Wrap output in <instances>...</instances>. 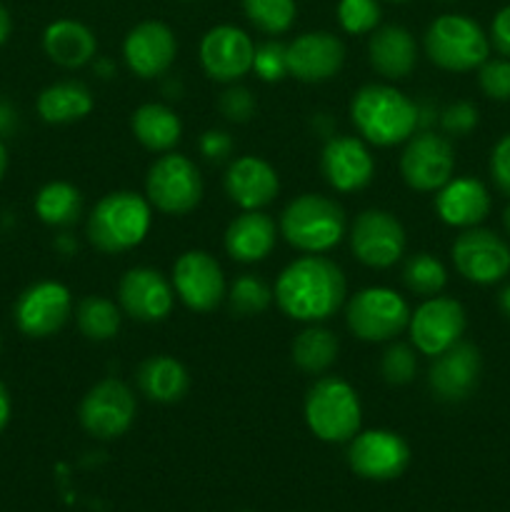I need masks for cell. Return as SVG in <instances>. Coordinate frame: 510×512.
<instances>
[{
  "label": "cell",
  "mask_w": 510,
  "mask_h": 512,
  "mask_svg": "<svg viewBox=\"0 0 510 512\" xmlns=\"http://www.w3.org/2000/svg\"><path fill=\"white\" fill-rule=\"evenodd\" d=\"M275 300L288 318L320 323L338 313L345 300V275L323 255L293 260L275 283Z\"/></svg>",
  "instance_id": "obj_1"
},
{
  "label": "cell",
  "mask_w": 510,
  "mask_h": 512,
  "mask_svg": "<svg viewBox=\"0 0 510 512\" xmlns=\"http://www.w3.org/2000/svg\"><path fill=\"white\" fill-rule=\"evenodd\" d=\"M350 118L368 143L390 148L405 143L420 123V110L408 95L390 85L370 83L353 95Z\"/></svg>",
  "instance_id": "obj_2"
},
{
  "label": "cell",
  "mask_w": 510,
  "mask_h": 512,
  "mask_svg": "<svg viewBox=\"0 0 510 512\" xmlns=\"http://www.w3.org/2000/svg\"><path fill=\"white\" fill-rule=\"evenodd\" d=\"M150 203L138 193H108L88 218V240L103 253H125L145 240L150 230Z\"/></svg>",
  "instance_id": "obj_3"
},
{
  "label": "cell",
  "mask_w": 510,
  "mask_h": 512,
  "mask_svg": "<svg viewBox=\"0 0 510 512\" xmlns=\"http://www.w3.org/2000/svg\"><path fill=\"white\" fill-rule=\"evenodd\" d=\"M280 233L293 248L308 255L333 250L345 235V213L335 200L305 193L290 200L280 215Z\"/></svg>",
  "instance_id": "obj_4"
},
{
  "label": "cell",
  "mask_w": 510,
  "mask_h": 512,
  "mask_svg": "<svg viewBox=\"0 0 510 512\" xmlns=\"http://www.w3.org/2000/svg\"><path fill=\"white\" fill-rule=\"evenodd\" d=\"M305 420L315 438L325 443H345L360 430V398L348 380L338 375L315 380L305 395Z\"/></svg>",
  "instance_id": "obj_5"
},
{
  "label": "cell",
  "mask_w": 510,
  "mask_h": 512,
  "mask_svg": "<svg viewBox=\"0 0 510 512\" xmlns=\"http://www.w3.org/2000/svg\"><path fill=\"white\" fill-rule=\"evenodd\" d=\"M488 38L475 20L465 15H440L425 33V53L443 70L465 73L488 60Z\"/></svg>",
  "instance_id": "obj_6"
},
{
  "label": "cell",
  "mask_w": 510,
  "mask_h": 512,
  "mask_svg": "<svg viewBox=\"0 0 510 512\" xmlns=\"http://www.w3.org/2000/svg\"><path fill=\"white\" fill-rule=\"evenodd\" d=\"M345 320L355 338L365 343H385L408 328L410 308L395 290L365 288L350 298Z\"/></svg>",
  "instance_id": "obj_7"
},
{
  "label": "cell",
  "mask_w": 510,
  "mask_h": 512,
  "mask_svg": "<svg viewBox=\"0 0 510 512\" xmlns=\"http://www.w3.org/2000/svg\"><path fill=\"white\" fill-rule=\"evenodd\" d=\"M145 190H148V203L155 205L160 213L185 215L203 198V178L190 158L165 153L150 165Z\"/></svg>",
  "instance_id": "obj_8"
},
{
  "label": "cell",
  "mask_w": 510,
  "mask_h": 512,
  "mask_svg": "<svg viewBox=\"0 0 510 512\" xmlns=\"http://www.w3.org/2000/svg\"><path fill=\"white\" fill-rule=\"evenodd\" d=\"M135 395L120 380L108 378L88 390L80 403V423L93 438H120L135 420Z\"/></svg>",
  "instance_id": "obj_9"
},
{
  "label": "cell",
  "mask_w": 510,
  "mask_h": 512,
  "mask_svg": "<svg viewBox=\"0 0 510 512\" xmlns=\"http://www.w3.org/2000/svg\"><path fill=\"white\" fill-rule=\"evenodd\" d=\"M350 248L370 268H390L403 258L405 230L388 210H363L350 228Z\"/></svg>",
  "instance_id": "obj_10"
},
{
  "label": "cell",
  "mask_w": 510,
  "mask_h": 512,
  "mask_svg": "<svg viewBox=\"0 0 510 512\" xmlns=\"http://www.w3.org/2000/svg\"><path fill=\"white\" fill-rule=\"evenodd\" d=\"M453 263L470 283L493 285L510 273V248L493 230L468 228L455 238Z\"/></svg>",
  "instance_id": "obj_11"
},
{
  "label": "cell",
  "mask_w": 510,
  "mask_h": 512,
  "mask_svg": "<svg viewBox=\"0 0 510 512\" xmlns=\"http://www.w3.org/2000/svg\"><path fill=\"white\" fill-rule=\"evenodd\" d=\"M455 155L448 140L435 133L410 135L403 155H400V173L413 190L433 193L453 178Z\"/></svg>",
  "instance_id": "obj_12"
},
{
  "label": "cell",
  "mask_w": 510,
  "mask_h": 512,
  "mask_svg": "<svg viewBox=\"0 0 510 512\" xmlns=\"http://www.w3.org/2000/svg\"><path fill=\"white\" fill-rule=\"evenodd\" d=\"M173 290L195 313H210L228 295L218 260L205 250H188L175 260Z\"/></svg>",
  "instance_id": "obj_13"
},
{
  "label": "cell",
  "mask_w": 510,
  "mask_h": 512,
  "mask_svg": "<svg viewBox=\"0 0 510 512\" xmlns=\"http://www.w3.org/2000/svg\"><path fill=\"white\" fill-rule=\"evenodd\" d=\"M70 310H73L70 290L55 280H43L23 290L15 303V323L28 338H48L68 323Z\"/></svg>",
  "instance_id": "obj_14"
},
{
  "label": "cell",
  "mask_w": 510,
  "mask_h": 512,
  "mask_svg": "<svg viewBox=\"0 0 510 512\" xmlns=\"http://www.w3.org/2000/svg\"><path fill=\"white\" fill-rule=\"evenodd\" d=\"M410 340L423 355H440L458 343L465 333V310L453 298H428L415 313H410Z\"/></svg>",
  "instance_id": "obj_15"
},
{
  "label": "cell",
  "mask_w": 510,
  "mask_h": 512,
  "mask_svg": "<svg viewBox=\"0 0 510 512\" xmlns=\"http://www.w3.org/2000/svg\"><path fill=\"white\" fill-rule=\"evenodd\" d=\"M255 45L235 25H215L200 40V63L218 83H235L253 70Z\"/></svg>",
  "instance_id": "obj_16"
},
{
  "label": "cell",
  "mask_w": 510,
  "mask_h": 512,
  "mask_svg": "<svg viewBox=\"0 0 510 512\" xmlns=\"http://www.w3.org/2000/svg\"><path fill=\"white\" fill-rule=\"evenodd\" d=\"M348 463L360 478L393 480L408 468L410 448L390 430H368L350 440Z\"/></svg>",
  "instance_id": "obj_17"
},
{
  "label": "cell",
  "mask_w": 510,
  "mask_h": 512,
  "mask_svg": "<svg viewBox=\"0 0 510 512\" xmlns=\"http://www.w3.org/2000/svg\"><path fill=\"white\" fill-rule=\"evenodd\" d=\"M118 300L133 320L160 323L173 310L175 290L160 270L133 268L120 278Z\"/></svg>",
  "instance_id": "obj_18"
},
{
  "label": "cell",
  "mask_w": 510,
  "mask_h": 512,
  "mask_svg": "<svg viewBox=\"0 0 510 512\" xmlns=\"http://www.w3.org/2000/svg\"><path fill=\"white\" fill-rule=\"evenodd\" d=\"M175 53H178L175 33L160 20H145L125 35L123 58L130 73L138 78L148 80L163 75L173 65Z\"/></svg>",
  "instance_id": "obj_19"
},
{
  "label": "cell",
  "mask_w": 510,
  "mask_h": 512,
  "mask_svg": "<svg viewBox=\"0 0 510 512\" xmlns=\"http://www.w3.org/2000/svg\"><path fill=\"white\" fill-rule=\"evenodd\" d=\"M480 378V353L475 345L458 340L435 355L428 370V385L433 395L445 403H460L475 390Z\"/></svg>",
  "instance_id": "obj_20"
},
{
  "label": "cell",
  "mask_w": 510,
  "mask_h": 512,
  "mask_svg": "<svg viewBox=\"0 0 510 512\" xmlns=\"http://www.w3.org/2000/svg\"><path fill=\"white\" fill-rule=\"evenodd\" d=\"M320 168H323L330 188L340 190V193H355V190L365 188L375 173L370 150L365 148L363 140L350 138V135H338L325 143Z\"/></svg>",
  "instance_id": "obj_21"
},
{
  "label": "cell",
  "mask_w": 510,
  "mask_h": 512,
  "mask_svg": "<svg viewBox=\"0 0 510 512\" xmlns=\"http://www.w3.org/2000/svg\"><path fill=\"white\" fill-rule=\"evenodd\" d=\"M345 48L333 33H303L288 45V73L303 83H325L343 68Z\"/></svg>",
  "instance_id": "obj_22"
},
{
  "label": "cell",
  "mask_w": 510,
  "mask_h": 512,
  "mask_svg": "<svg viewBox=\"0 0 510 512\" xmlns=\"http://www.w3.org/2000/svg\"><path fill=\"white\" fill-rule=\"evenodd\" d=\"M280 190L278 173L268 160L258 155H243L233 160L225 173V193L243 210H258L273 203Z\"/></svg>",
  "instance_id": "obj_23"
},
{
  "label": "cell",
  "mask_w": 510,
  "mask_h": 512,
  "mask_svg": "<svg viewBox=\"0 0 510 512\" xmlns=\"http://www.w3.org/2000/svg\"><path fill=\"white\" fill-rule=\"evenodd\" d=\"M435 213L453 228H475L490 213V195L475 178H450L435 195Z\"/></svg>",
  "instance_id": "obj_24"
},
{
  "label": "cell",
  "mask_w": 510,
  "mask_h": 512,
  "mask_svg": "<svg viewBox=\"0 0 510 512\" xmlns=\"http://www.w3.org/2000/svg\"><path fill=\"white\" fill-rule=\"evenodd\" d=\"M368 58L383 78H408L418 63V45L403 25H383L370 35Z\"/></svg>",
  "instance_id": "obj_25"
},
{
  "label": "cell",
  "mask_w": 510,
  "mask_h": 512,
  "mask_svg": "<svg viewBox=\"0 0 510 512\" xmlns=\"http://www.w3.org/2000/svg\"><path fill=\"white\" fill-rule=\"evenodd\" d=\"M275 223L265 213L245 210L225 230V250L238 263H260L275 248Z\"/></svg>",
  "instance_id": "obj_26"
},
{
  "label": "cell",
  "mask_w": 510,
  "mask_h": 512,
  "mask_svg": "<svg viewBox=\"0 0 510 512\" xmlns=\"http://www.w3.org/2000/svg\"><path fill=\"white\" fill-rule=\"evenodd\" d=\"M43 48L53 63L63 65V68H80V65L93 60L98 40L88 25L63 18L45 28Z\"/></svg>",
  "instance_id": "obj_27"
},
{
  "label": "cell",
  "mask_w": 510,
  "mask_h": 512,
  "mask_svg": "<svg viewBox=\"0 0 510 512\" xmlns=\"http://www.w3.org/2000/svg\"><path fill=\"white\" fill-rule=\"evenodd\" d=\"M138 388L155 403H178L190 388L188 370L170 355H153L138 368Z\"/></svg>",
  "instance_id": "obj_28"
},
{
  "label": "cell",
  "mask_w": 510,
  "mask_h": 512,
  "mask_svg": "<svg viewBox=\"0 0 510 512\" xmlns=\"http://www.w3.org/2000/svg\"><path fill=\"white\" fill-rule=\"evenodd\" d=\"M130 128H133L138 143L153 153H170L183 135V123L178 115L168 105L160 103L140 105L133 113Z\"/></svg>",
  "instance_id": "obj_29"
},
{
  "label": "cell",
  "mask_w": 510,
  "mask_h": 512,
  "mask_svg": "<svg viewBox=\"0 0 510 512\" xmlns=\"http://www.w3.org/2000/svg\"><path fill=\"white\" fill-rule=\"evenodd\" d=\"M90 110H93V95L83 83H75V80L50 85L38 95V115L45 123H75V120H83Z\"/></svg>",
  "instance_id": "obj_30"
},
{
  "label": "cell",
  "mask_w": 510,
  "mask_h": 512,
  "mask_svg": "<svg viewBox=\"0 0 510 512\" xmlns=\"http://www.w3.org/2000/svg\"><path fill=\"white\" fill-rule=\"evenodd\" d=\"M80 213H83V195L75 185L63 183V180L43 185L35 195V215L45 225L65 228V225H73Z\"/></svg>",
  "instance_id": "obj_31"
},
{
  "label": "cell",
  "mask_w": 510,
  "mask_h": 512,
  "mask_svg": "<svg viewBox=\"0 0 510 512\" xmlns=\"http://www.w3.org/2000/svg\"><path fill=\"white\" fill-rule=\"evenodd\" d=\"M290 355H293V363L303 373H325L335 363V358H338V338L328 328L310 325L293 340Z\"/></svg>",
  "instance_id": "obj_32"
},
{
  "label": "cell",
  "mask_w": 510,
  "mask_h": 512,
  "mask_svg": "<svg viewBox=\"0 0 510 512\" xmlns=\"http://www.w3.org/2000/svg\"><path fill=\"white\" fill-rule=\"evenodd\" d=\"M78 328L88 340L103 343L118 335L120 330V310L115 308L113 300L90 295L78 305Z\"/></svg>",
  "instance_id": "obj_33"
},
{
  "label": "cell",
  "mask_w": 510,
  "mask_h": 512,
  "mask_svg": "<svg viewBox=\"0 0 510 512\" xmlns=\"http://www.w3.org/2000/svg\"><path fill=\"white\" fill-rule=\"evenodd\" d=\"M403 280L410 293L433 298V295H438L445 288L448 273H445L443 263L438 258H433L430 253H415L405 260Z\"/></svg>",
  "instance_id": "obj_34"
},
{
  "label": "cell",
  "mask_w": 510,
  "mask_h": 512,
  "mask_svg": "<svg viewBox=\"0 0 510 512\" xmlns=\"http://www.w3.org/2000/svg\"><path fill=\"white\" fill-rule=\"evenodd\" d=\"M243 10L250 23L268 35H280L293 25L295 0H243Z\"/></svg>",
  "instance_id": "obj_35"
},
{
  "label": "cell",
  "mask_w": 510,
  "mask_h": 512,
  "mask_svg": "<svg viewBox=\"0 0 510 512\" xmlns=\"http://www.w3.org/2000/svg\"><path fill=\"white\" fill-rule=\"evenodd\" d=\"M270 300H273V290L255 275H240L228 290V305L230 313L238 318H250V315H260L268 310Z\"/></svg>",
  "instance_id": "obj_36"
},
{
  "label": "cell",
  "mask_w": 510,
  "mask_h": 512,
  "mask_svg": "<svg viewBox=\"0 0 510 512\" xmlns=\"http://www.w3.org/2000/svg\"><path fill=\"white\" fill-rule=\"evenodd\" d=\"M338 20L350 35L373 33L375 25L380 23L378 0H340Z\"/></svg>",
  "instance_id": "obj_37"
},
{
  "label": "cell",
  "mask_w": 510,
  "mask_h": 512,
  "mask_svg": "<svg viewBox=\"0 0 510 512\" xmlns=\"http://www.w3.org/2000/svg\"><path fill=\"white\" fill-rule=\"evenodd\" d=\"M415 370H418V360H415V350L410 345H390L383 353V360H380V373H383L385 383L390 385L410 383Z\"/></svg>",
  "instance_id": "obj_38"
},
{
  "label": "cell",
  "mask_w": 510,
  "mask_h": 512,
  "mask_svg": "<svg viewBox=\"0 0 510 512\" xmlns=\"http://www.w3.org/2000/svg\"><path fill=\"white\" fill-rule=\"evenodd\" d=\"M253 70L265 83H278V80H283L285 75H290L288 45L278 43V40H270V43H263L260 48H255Z\"/></svg>",
  "instance_id": "obj_39"
},
{
  "label": "cell",
  "mask_w": 510,
  "mask_h": 512,
  "mask_svg": "<svg viewBox=\"0 0 510 512\" xmlns=\"http://www.w3.org/2000/svg\"><path fill=\"white\" fill-rule=\"evenodd\" d=\"M478 80L488 98L510 100V60H485Z\"/></svg>",
  "instance_id": "obj_40"
},
{
  "label": "cell",
  "mask_w": 510,
  "mask_h": 512,
  "mask_svg": "<svg viewBox=\"0 0 510 512\" xmlns=\"http://www.w3.org/2000/svg\"><path fill=\"white\" fill-rule=\"evenodd\" d=\"M218 108L230 123H248L255 113V98L248 88H243V85H230V88L220 95Z\"/></svg>",
  "instance_id": "obj_41"
},
{
  "label": "cell",
  "mask_w": 510,
  "mask_h": 512,
  "mask_svg": "<svg viewBox=\"0 0 510 512\" xmlns=\"http://www.w3.org/2000/svg\"><path fill=\"white\" fill-rule=\"evenodd\" d=\"M440 123H443V130L448 135H468L478 125V108L473 103L460 100V103L448 105L443 110Z\"/></svg>",
  "instance_id": "obj_42"
},
{
  "label": "cell",
  "mask_w": 510,
  "mask_h": 512,
  "mask_svg": "<svg viewBox=\"0 0 510 512\" xmlns=\"http://www.w3.org/2000/svg\"><path fill=\"white\" fill-rule=\"evenodd\" d=\"M490 175H493L495 185L500 193L510 195V135L498 140L490 155Z\"/></svg>",
  "instance_id": "obj_43"
},
{
  "label": "cell",
  "mask_w": 510,
  "mask_h": 512,
  "mask_svg": "<svg viewBox=\"0 0 510 512\" xmlns=\"http://www.w3.org/2000/svg\"><path fill=\"white\" fill-rule=\"evenodd\" d=\"M233 150V138H230L225 130H205L203 138H200V153L208 160H225Z\"/></svg>",
  "instance_id": "obj_44"
},
{
  "label": "cell",
  "mask_w": 510,
  "mask_h": 512,
  "mask_svg": "<svg viewBox=\"0 0 510 512\" xmlns=\"http://www.w3.org/2000/svg\"><path fill=\"white\" fill-rule=\"evenodd\" d=\"M490 35H493V43L505 58H510V5H505L498 15L493 18L490 25Z\"/></svg>",
  "instance_id": "obj_45"
},
{
  "label": "cell",
  "mask_w": 510,
  "mask_h": 512,
  "mask_svg": "<svg viewBox=\"0 0 510 512\" xmlns=\"http://www.w3.org/2000/svg\"><path fill=\"white\" fill-rule=\"evenodd\" d=\"M10 420V395L8 390H5V385L0 383V433H3V428L8 425Z\"/></svg>",
  "instance_id": "obj_46"
},
{
  "label": "cell",
  "mask_w": 510,
  "mask_h": 512,
  "mask_svg": "<svg viewBox=\"0 0 510 512\" xmlns=\"http://www.w3.org/2000/svg\"><path fill=\"white\" fill-rule=\"evenodd\" d=\"M8 35H10V15L8 10H5V5L0 3V45L8 40Z\"/></svg>",
  "instance_id": "obj_47"
},
{
  "label": "cell",
  "mask_w": 510,
  "mask_h": 512,
  "mask_svg": "<svg viewBox=\"0 0 510 512\" xmlns=\"http://www.w3.org/2000/svg\"><path fill=\"white\" fill-rule=\"evenodd\" d=\"M498 305H500V310H503V315H505V318L510 320V285H505V288L500 290Z\"/></svg>",
  "instance_id": "obj_48"
},
{
  "label": "cell",
  "mask_w": 510,
  "mask_h": 512,
  "mask_svg": "<svg viewBox=\"0 0 510 512\" xmlns=\"http://www.w3.org/2000/svg\"><path fill=\"white\" fill-rule=\"evenodd\" d=\"M5 168H8V153H5V145L0 140V178L5 175Z\"/></svg>",
  "instance_id": "obj_49"
},
{
  "label": "cell",
  "mask_w": 510,
  "mask_h": 512,
  "mask_svg": "<svg viewBox=\"0 0 510 512\" xmlns=\"http://www.w3.org/2000/svg\"><path fill=\"white\" fill-rule=\"evenodd\" d=\"M503 223H505V230H508V235H510V205H508V210H505V215H503Z\"/></svg>",
  "instance_id": "obj_50"
},
{
  "label": "cell",
  "mask_w": 510,
  "mask_h": 512,
  "mask_svg": "<svg viewBox=\"0 0 510 512\" xmlns=\"http://www.w3.org/2000/svg\"><path fill=\"white\" fill-rule=\"evenodd\" d=\"M388 3H405V0H388Z\"/></svg>",
  "instance_id": "obj_51"
}]
</instances>
